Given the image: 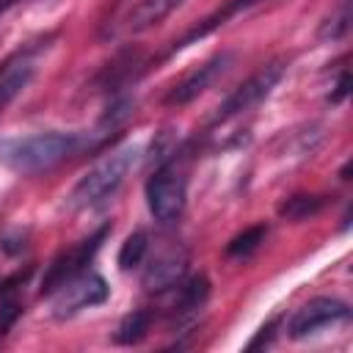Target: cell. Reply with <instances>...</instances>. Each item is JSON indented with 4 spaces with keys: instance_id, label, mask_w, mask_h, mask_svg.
Returning a JSON list of instances; mask_svg holds the SVG:
<instances>
[{
    "instance_id": "cell-16",
    "label": "cell",
    "mask_w": 353,
    "mask_h": 353,
    "mask_svg": "<svg viewBox=\"0 0 353 353\" xmlns=\"http://www.w3.org/2000/svg\"><path fill=\"white\" fill-rule=\"evenodd\" d=\"M152 312L149 309H135V312H130L121 323H119V328H116V334H113V342L116 345H138L146 334H149V328H152Z\"/></svg>"
},
{
    "instance_id": "cell-1",
    "label": "cell",
    "mask_w": 353,
    "mask_h": 353,
    "mask_svg": "<svg viewBox=\"0 0 353 353\" xmlns=\"http://www.w3.org/2000/svg\"><path fill=\"white\" fill-rule=\"evenodd\" d=\"M91 146H99V138H94V132H36L0 141V163L17 174H39Z\"/></svg>"
},
{
    "instance_id": "cell-7",
    "label": "cell",
    "mask_w": 353,
    "mask_h": 353,
    "mask_svg": "<svg viewBox=\"0 0 353 353\" xmlns=\"http://www.w3.org/2000/svg\"><path fill=\"white\" fill-rule=\"evenodd\" d=\"M108 232H110V226H99L91 237L80 240V243L72 245L69 251H61V254L47 265V270H44V276H41V292L50 295V292L58 290L66 279H72V276H77L80 270H85V265H88V262L97 256V251L102 248Z\"/></svg>"
},
{
    "instance_id": "cell-8",
    "label": "cell",
    "mask_w": 353,
    "mask_h": 353,
    "mask_svg": "<svg viewBox=\"0 0 353 353\" xmlns=\"http://www.w3.org/2000/svg\"><path fill=\"white\" fill-rule=\"evenodd\" d=\"M350 323V306L339 298H312L303 303L287 323V334L292 339H306L323 328L345 325Z\"/></svg>"
},
{
    "instance_id": "cell-2",
    "label": "cell",
    "mask_w": 353,
    "mask_h": 353,
    "mask_svg": "<svg viewBox=\"0 0 353 353\" xmlns=\"http://www.w3.org/2000/svg\"><path fill=\"white\" fill-rule=\"evenodd\" d=\"M138 160H141V146L138 143H130V146H121V149L110 152L108 157H102L94 168H88L77 179V185L66 196V204L72 210H91V207L105 204L124 185V179L130 176V171L135 168Z\"/></svg>"
},
{
    "instance_id": "cell-9",
    "label": "cell",
    "mask_w": 353,
    "mask_h": 353,
    "mask_svg": "<svg viewBox=\"0 0 353 353\" xmlns=\"http://www.w3.org/2000/svg\"><path fill=\"white\" fill-rule=\"evenodd\" d=\"M232 63H234V52H229V50H223V52H215L212 58H207L201 66H196L193 72H188L168 94H165V105H171V108H182V105H188V102H193L196 97H201L215 80H221L229 69H232Z\"/></svg>"
},
{
    "instance_id": "cell-17",
    "label": "cell",
    "mask_w": 353,
    "mask_h": 353,
    "mask_svg": "<svg viewBox=\"0 0 353 353\" xmlns=\"http://www.w3.org/2000/svg\"><path fill=\"white\" fill-rule=\"evenodd\" d=\"M146 254H149V232H146V229H135V232L127 234V240L121 243L116 262H119V268L127 273V270L141 268L143 259H146Z\"/></svg>"
},
{
    "instance_id": "cell-18",
    "label": "cell",
    "mask_w": 353,
    "mask_h": 353,
    "mask_svg": "<svg viewBox=\"0 0 353 353\" xmlns=\"http://www.w3.org/2000/svg\"><path fill=\"white\" fill-rule=\"evenodd\" d=\"M347 30H350V0H336L331 14L320 22L317 39L320 41H342L347 36Z\"/></svg>"
},
{
    "instance_id": "cell-5",
    "label": "cell",
    "mask_w": 353,
    "mask_h": 353,
    "mask_svg": "<svg viewBox=\"0 0 353 353\" xmlns=\"http://www.w3.org/2000/svg\"><path fill=\"white\" fill-rule=\"evenodd\" d=\"M110 295L108 281L94 270H80L77 276L66 279L58 290L50 292V314L55 320H69L85 309L105 303Z\"/></svg>"
},
{
    "instance_id": "cell-19",
    "label": "cell",
    "mask_w": 353,
    "mask_h": 353,
    "mask_svg": "<svg viewBox=\"0 0 353 353\" xmlns=\"http://www.w3.org/2000/svg\"><path fill=\"white\" fill-rule=\"evenodd\" d=\"M268 237V226L265 223H256V226H248L245 232H240L237 237H232L226 243V256L232 259H248Z\"/></svg>"
},
{
    "instance_id": "cell-13",
    "label": "cell",
    "mask_w": 353,
    "mask_h": 353,
    "mask_svg": "<svg viewBox=\"0 0 353 353\" xmlns=\"http://www.w3.org/2000/svg\"><path fill=\"white\" fill-rule=\"evenodd\" d=\"M141 66H143V52H141L138 47L119 52V55L99 72V77H97L99 91H110V94L121 91V88L141 72Z\"/></svg>"
},
{
    "instance_id": "cell-21",
    "label": "cell",
    "mask_w": 353,
    "mask_h": 353,
    "mask_svg": "<svg viewBox=\"0 0 353 353\" xmlns=\"http://www.w3.org/2000/svg\"><path fill=\"white\" fill-rule=\"evenodd\" d=\"M276 328H279V317H273L270 323H265L259 331H256V336L245 345V350H259V347H268L270 342H273V336H276Z\"/></svg>"
},
{
    "instance_id": "cell-22",
    "label": "cell",
    "mask_w": 353,
    "mask_h": 353,
    "mask_svg": "<svg viewBox=\"0 0 353 353\" xmlns=\"http://www.w3.org/2000/svg\"><path fill=\"white\" fill-rule=\"evenodd\" d=\"M347 88H350V74H347V69H342V72H339V80H336V85H334V91L328 94V102H331V105H339V102L347 97Z\"/></svg>"
},
{
    "instance_id": "cell-12",
    "label": "cell",
    "mask_w": 353,
    "mask_h": 353,
    "mask_svg": "<svg viewBox=\"0 0 353 353\" xmlns=\"http://www.w3.org/2000/svg\"><path fill=\"white\" fill-rule=\"evenodd\" d=\"M259 3H268V0H226L218 11H212L210 17H204L196 28H190L179 41H174V47L168 50V52H179V50H185V47H190V44H196L199 39H204V36H210L215 28H221V25H226L232 17H237V14H243V11H248V8H254V6H259Z\"/></svg>"
},
{
    "instance_id": "cell-3",
    "label": "cell",
    "mask_w": 353,
    "mask_h": 353,
    "mask_svg": "<svg viewBox=\"0 0 353 353\" xmlns=\"http://www.w3.org/2000/svg\"><path fill=\"white\" fill-rule=\"evenodd\" d=\"M284 72H287V61H284V58H276V61L262 63L251 77H245V80L218 105L212 121H215V124H223V121H229V119H234V116H243V113H248L251 108H256V105L279 85V80L284 77Z\"/></svg>"
},
{
    "instance_id": "cell-10",
    "label": "cell",
    "mask_w": 353,
    "mask_h": 353,
    "mask_svg": "<svg viewBox=\"0 0 353 353\" xmlns=\"http://www.w3.org/2000/svg\"><path fill=\"white\" fill-rule=\"evenodd\" d=\"M188 273V254L182 248H165L154 254L141 276L146 292H168L174 290Z\"/></svg>"
},
{
    "instance_id": "cell-15",
    "label": "cell",
    "mask_w": 353,
    "mask_h": 353,
    "mask_svg": "<svg viewBox=\"0 0 353 353\" xmlns=\"http://www.w3.org/2000/svg\"><path fill=\"white\" fill-rule=\"evenodd\" d=\"M328 204V196L320 193H295L290 199H284L279 204V215L287 221H306L314 218L317 212H323V207Z\"/></svg>"
},
{
    "instance_id": "cell-20",
    "label": "cell",
    "mask_w": 353,
    "mask_h": 353,
    "mask_svg": "<svg viewBox=\"0 0 353 353\" xmlns=\"http://www.w3.org/2000/svg\"><path fill=\"white\" fill-rule=\"evenodd\" d=\"M19 314H22V301L17 298V290L0 292V336L11 331V325L19 320Z\"/></svg>"
},
{
    "instance_id": "cell-14",
    "label": "cell",
    "mask_w": 353,
    "mask_h": 353,
    "mask_svg": "<svg viewBox=\"0 0 353 353\" xmlns=\"http://www.w3.org/2000/svg\"><path fill=\"white\" fill-rule=\"evenodd\" d=\"M185 0H135L124 17V28L130 33H143L160 25L171 11H176Z\"/></svg>"
},
{
    "instance_id": "cell-11",
    "label": "cell",
    "mask_w": 353,
    "mask_h": 353,
    "mask_svg": "<svg viewBox=\"0 0 353 353\" xmlns=\"http://www.w3.org/2000/svg\"><path fill=\"white\" fill-rule=\"evenodd\" d=\"M174 306H171V317L176 325H188L199 317V312L204 309L207 298H210V281L207 276H193V279H182L174 287Z\"/></svg>"
},
{
    "instance_id": "cell-4",
    "label": "cell",
    "mask_w": 353,
    "mask_h": 353,
    "mask_svg": "<svg viewBox=\"0 0 353 353\" xmlns=\"http://www.w3.org/2000/svg\"><path fill=\"white\" fill-rule=\"evenodd\" d=\"M188 176L174 163H163L146 179V207L157 223H174L185 212Z\"/></svg>"
},
{
    "instance_id": "cell-6",
    "label": "cell",
    "mask_w": 353,
    "mask_h": 353,
    "mask_svg": "<svg viewBox=\"0 0 353 353\" xmlns=\"http://www.w3.org/2000/svg\"><path fill=\"white\" fill-rule=\"evenodd\" d=\"M47 47H50V39L33 41L0 63V113L30 85V80L39 72V58L47 52Z\"/></svg>"
}]
</instances>
